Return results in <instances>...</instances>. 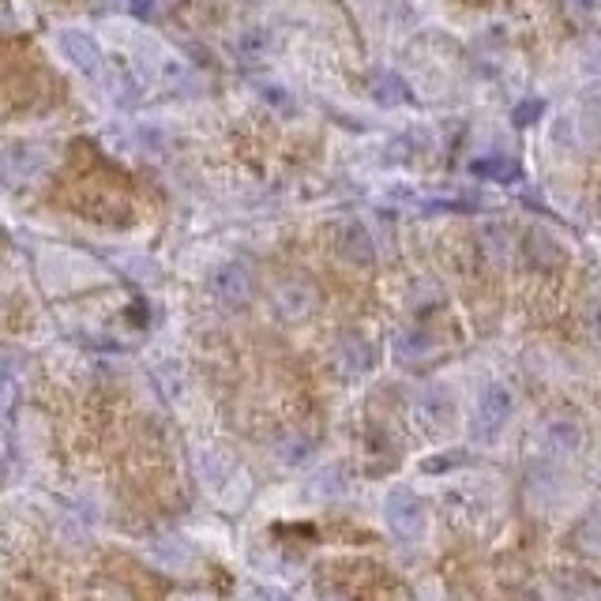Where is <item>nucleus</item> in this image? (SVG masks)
<instances>
[{
    "mask_svg": "<svg viewBox=\"0 0 601 601\" xmlns=\"http://www.w3.org/2000/svg\"><path fill=\"white\" fill-rule=\"evenodd\" d=\"M57 46H61V53L72 64H76L83 76H98V72H102V57H98V46H94L87 34L61 31V34H57Z\"/></svg>",
    "mask_w": 601,
    "mask_h": 601,
    "instance_id": "nucleus-4",
    "label": "nucleus"
},
{
    "mask_svg": "<svg viewBox=\"0 0 601 601\" xmlns=\"http://www.w3.org/2000/svg\"><path fill=\"white\" fill-rule=\"evenodd\" d=\"M384 515L387 526L406 541L421 538V530H425V504L410 489H391L384 500Z\"/></svg>",
    "mask_w": 601,
    "mask_h": 601,
    "instance_id": "nucleus-1",
    "label": "nucleus"
},
{
    "mask_svg": "<svg viewBox=\"0 0 601 601\" xmlns=\"http://www.w3.org/2000/svg\"><path fill=\"white\" fill-rule=\"evenodd\" d=\"M511 417V391L504 384H489L478 399V414H474V436L493 440L496 432L508 425Z\"/></svg>",
    "mask_w": 601,
    "mask_h": 601,
    "instance_id": "nucleus-2",
    "label": "nucleus"
},
{
    "mask_svg": "<svg viewBox=\"0 0 601 601\" xmlns=\"http://www.w3.org/2000/svg\"><path fill=\"white\" fill-rule=\"evenodd\" d=\"M466 463V455L459 451V455H440V459H425L421 463V470L425 474H440V470H451V466H463Z\"/></svg>",
    "mask_w": 601,
    "mask_h": 601,
    "instance_id": "nucleus-10",
    "label": "nucleus"
},
{
    "mask_svg": "<svg viewBox=\"0 0 601 601\" xmlns=\"http://www.w3.org/2000/svg\"><path fill=\"white\" fill-rule=\"evenodd\" d=\"M312 451H316V444L301 436V440H290V444H282V459H286L290 466H301V463H309V459H312Z\"/></svg>",
    "mask_w": 601,
    "mask_h": 601,
    "instance_id": "nucleus-9",
    "label": "nucleus"
},
{
    "mask_svg": "<svg viewBox=\"0 0 601 601\" xmlns=\"http://www.w3.org/2000/svg\"><path fill=\"white\" fill-rule=\"evenodd\" d=\"M339 252H342V260H350V263H372L376 260V245H372V237L365 226H346L339 237Z\"/></svg>",
    "mask_w": 601,
    "mask_h": 601,
    "instance_id": "nucleus-7",
    "label": "nucleus"
},
{
    "mask_svg": "<svg viewBox=\"0 0 601 601\" xmlns=\"http://www.w3.org/2000/svg\"><path fill=\"white\" fill-rule=\"evenodd\" d=\"M451 410H455V402L447 395V387L429 384L421 395H417V414L425 417L429 425H444L447 417H451Z\"/></svg>",
    "mask_w": 601,
    "mask_h": 601,
    "instance_id": "nucleus-6",
    "label": "nucleus"
},
{
    "mask_svg": "<svg viewBox=\"0 0 601 601\" xmlns=\"http://www.w3.org/2000/svg\"><path fill=\"white\" fill-rule=\"evenodd\" d=\"M579 425L575 421H549L545 425V447L553 451V455H571V451H579Z\"/></svg>",
    "mask_w": 601,
    "mask_h": 601,
    "instance_id": "nucleus-8",
    "label": "nucleus"
},
{
    "mask_svg": "<svg viewBox=\"0 0 601 601\" xmlns=\"http://www.w3.org/2000/svg\"><path fill=\"white\" fill-rule=\"evenodd\" d=\"M211 290H215L218 301H226V305H245L248 297H252V275H248V267L241 263H222L215 275H211Z\"/></svg>",
    "mask_w": 601,
    "mask_h": 601,
    "instance_id": "nucleus-3",
    "label": "nucleus"
},
{
    "mask_svg": "<svg viewBox=\"0 0 601 601\" xmlns=\"http://www.w3.org/2000/svg\"><path fill=\"white\" fill-rule=\"evenodd\" d=\"M339 365L350 376H361V372H369L376 365V354H372V346L361 335H346L339 342Z\"/></svg>",
    "mask_w": 601,
    "mask_h": 601,
    "instance_id": "nucleus-5",
    "label": "nucleus"
},
{
    "mask_svg": "<svg viewBox=\"0 0 601 601\" xmlns=\"http://www.w3.org/2000/svg\"><path fill=\"white\" fill-rule=\"evenodd\" d=\"M260 598H263L260 590H248V601H260Z\"/></svg>",
    "mask_w": 601,
    "mask_h": 601,
    "instance_id": "nucleus-11",
    "label": "nucleus"
}]
</instances>
